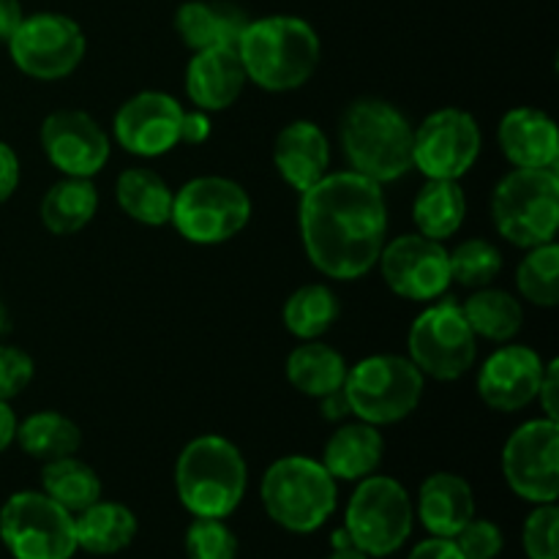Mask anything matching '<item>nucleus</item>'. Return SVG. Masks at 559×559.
<instances>
[{"label": "nucleus", "instance_id": "f257e3e1", "mask_svg": "<svg viewBox=\"0 0 559 559\" xmlns=\"http://www.w3.org/2000/svg\"><path fill=\"white\" fill-rule=\"evenodd\" d=\"M300 240L311 265L328 278L355 282L380 260L388 202L380 183L342 169L300 194Z\"/></svg>", "mask_w": 559, "mask_h": 559}, {"label": "nucleus", "instance_id": "f03ea898", "mask_svg": "<svg viewBox=\"0 0 559 559\" xmlns=\"http://www.w3.org/2000/svg\"><path fill=\"white\" fill-rule=\"evenodd\" d=\"M249 82L267 93H289L314 76L322 44L311 22L293 14L251 20L238 41Z\"/></svg>", "mask_w": 559, "mask_h": 559}, {"label": "nucleus", "instance_id": "7ed1b4c3", "mask_svg": "<svg viewBox=\"0 0 559 559\" xmlns=\"http://www.w3.org/2000/svg\"><path fill=\"white\" fill-rule=\"evenodd\" d=\"M415 126L385 98H355L338 120V140L349 169L385 186L413 169Z\"/></svg>", "mask_w": 559, "mask_h": 559}, {"label": "nucleus", "instance_id": "20e7f679", "mask_svg": "<svg viewBox=\"0 0 559 559\" xmlns=\"http://www.w3.org/2000/svg\"><path fill=\"white\" fill-rule=\"evenodd\" d=\"M249 467L233 440L200 435L180 451L175 462V491L191 516L227 519L243 502Z\"/></svg>", "mask_w": 559, "mask_h": 559}, {"label": "nucleus", "instance_id": "39448f33", "mask_svg": "<svg viewBox=\"0 0 559 559\" xmlns=\"http://www.w3.org/2000/svg\"><path fill=\"white\" fill-rule=\"evenodd\" d=\"M260 500L271 522L295 535H311L325 527L338 506V480L320 459L282 456L265 469Z\"/></svg>", "mask_w": 559, "mask_h": 559}, {"label": "nucleus", "instance_id": "423d86ee", "mask_svg": "<svg viewBox=\"0 0 559 559\" xmlns=\"http://www.w3.org/2000/svg\"><path fill=\"white\" fill-rule=\"evenodd\" d=\"M491 218L508 243L519 249L551 243L559 227L557 169H513L491 194Z\"/></svg>", "mask_w": 559, "mask_h": 559}, {"label": "nucleus", "instance_id": "0eeeda50", "mask_svg": "<svg viewBox=\"0 0 559 559\" xmlns=\"http://www.w3.org/2000/svg\"><path fill=\"white\" fill-rule=\"evenodd\" d=\"M426 377L404 355H369L347 369L344 393L358 420L391 426L409 418L424 399Z\"/></svg>", "mask_w": 559, "mask_h": 559}, {"label": "nucleus", "instance_id": "6e6552de", "mask_svg": "<svg viewBox=\"0 0 559 559\" xmlns=\"http://www.w3.org/2000/svg\"><path fill=\"white\" fill-rule=\"evenodd\" d=\"M415 506L402 484L391 475L358 480L344 511V533L366 557H391L413 535Z\"/></svg>", "mask_w": 559, "mask_h": 559}, {"label": "nucleus", "instance_id": "1a4fd4ad", "mask_svg": "<svg viewBox=\"0 0 559 559\" xmlns=\"http://www.w3.org/2000/svg\"><path fill=\"white\" fill-rule=\"evenodd\" d=\"M251 222L249 191L233 178L200 175L173 194V216L180 235L197 246H218L243 233Z\"/></svg>", "mask_w": 559, "mask_h": 559}, {"label": "nucleus", "instance_id": "9d476101", "mask_svg": "<svg viewBox=\"0 0 559 559\" xmlns=\"http://www.w3.org/2000/svg\"><path fill=\"white\" fill-rule=\"evenodd\" d=\"M0 540L14 559H74V513L44 491H14L0 508Z\"/></svg>", "mask_w": 559, "mask_h": 559}, {"label": "nucleus", "instance_id": "9b49d317", "mask_svg": "<svg viewBox=\"0 0 559 559\" xmlns=\"http://www.w3.org/2000/svg\"><path fill=\"white\" fill-rule=\"evenodd\" d=\"M407 358L420 374L453 382L467 374L478 358V336L453 298L437 300L420 311L407 333Z\"/></svg>", "mask_w": 559, "mask_h": 559}, {"label": "nucleus", "instance_id": "f8f14e48", "mask_svg": "<svg viewBox=\"0 0 559 559\" xmlns=\"http://www.w3.org/2000/svg\"><path fill=\"white\" fill-rule=\"evenodd\" d=\"M11 60L33 80H63L82 63L87 49L80 22L58 11H38L22 16L14 36L5 41Z\"/></svg>", "mask_w": 559, "mask_h": 559}, {"label": "nucleus", "instance_id": "ddd939ff", "mask_svg": "<svg viewBox=\"0 0 559 559\" xmlns=\"http://www.w3.org/2000/svg\"><path fill=\"white\" fill-rule=\"evenodd\" d=\"M508 489L533 506L559 497V420L535 418L519 426L502 448Z\"/></svg>", "mask_w": 559, "mask_h": 559}, {"label": "nucleus", "instance_id": "4468645a", "mask_svg": "<svg viewBox=\"0 0 559 559\" xmlns=\"http://www.w3.org/2000/svg\"><path fill=\"white\" fill-rule=\"evenodd\" d=\"M480 147L484 134L467 109H435L413 134V167L426 178L462 180L478 162Z\"/></svg>", "mask_w": 559, "mask_h": 559}, {"label": "nucleus", "instance_id": "2eb2a0df", "mask_svg": "<svg viewBox=\"0 0 559 559\" xmlns=\"http://www.w3.org/2000/svg\"><path fill=\"white\" fill-rule=\"evenodd\" d=\"M377 265L399 298L418 300V304L442 298L453 282L451 257L442 240H431L420 233L385 240Z\"/></svg>", "mask_w": 559, "mask_h": 559}, {"label": "nucleus", "instance_id": "dca6fc26", "mask_svg": "<svg viewBox=\"0 0 559 559\" xmlns=\"http://www.w3.org/2000/svg\"><path fill=\"white\" fill-rule=\"evenodd\" d=\"M183 112L178 98L162 91H142L120 104L112 120V134L118 145L134 156H164L180 142Z\"/></svg>", "mask_w": 559, "mask_h": 559}, {"label": "nucleus", "instance_id": "f3484780", "mask_svg": "<svg viewBox=\"0 0 559 559\" xmlns=\"http://www.w3.org/2000/svg\"><path fill=\"white\" fill-rule=\"evenodd\" d=\"M41 147L49 164L69 178H93L109 162V136L82 109H55L41 123Z\"/></svg>", "mask_w": 559, "mask_h": 559}, {"label": "nucleus", "instance_id": "a211bd4d", "mask_svg": "<svg viewBox=\"0 0 559 559\" xmlns=\"http://www.w3.org/2000/svg\"><path fill=\"white\" fill-rule=\"evenodd\" d=\"M546 360L527 344H508L491 353L478 371V396L497 413H519L538 399Z\"/></svg>", "mask_w": 559, "mask_h": 559}, {"label": "nucleus", "instance_id": "6ab92c4d", "mask_svg": "<svg viewBox=\"0 0 559 559\" xmlns=\"http://www.w3.org/2000/svg\"><path fill=\"white\" fill-rule=\"evenodd\" d=\"M246 82L249 76L235 47L200 49L186 69V93L202 112H222L233 107Z\"/></svg>", "mask_w": 559, "mask_h": 559}, {"label": "nucleus", "instance_id": "aec40b11", "mask_svg": "<svg viewBox=\"0 0 559 559\" xmlns=\"http://www.w3.org/2000/svg\"><path fill=\"white\" fill-rule=\"evenodd\" d=\"M497 140L516 169H557V123L544 109L516 107L506 112L497 126Z\"/></svg>", "mask_w": 559, "mask_h": 559}, {"label": "nucleus", "instance_id": "412c9836", "mask_svg": "<svg viewBox=\"0 0 559 559\" xmlns=\"http://www.w3.org/2000/svg\"><path fill=\"white\" fill-rule=\"evenodd\" d=\"M273 162L287 186L304 194L331 169V142L325 131L311 120H293L276 134Z\"/></svg>", "mask_w": 559, "mask_h": 559}, {"label": "nucleus", "instance_id": "4be33fe9", "mask_svg": "<svg viewBox=\"0 0 559 559\" xmlns=\"http://www.w3.org/2000/svg\"><path fill=\"white\" fill-rule=\"evenodd\" d=\"M249 22V14L227 0H186L175 11V31L191 52L213 47L238 49Z\"/></svg>", "mask_w": 559, "mask_h": 559}, {"label": "nucleus", "instance_id": "5701e85b", "mask_svg": "<svg viewBox=\"0 0 559 559\" xmlns=\"http://www.w3.org/2000/svg\"><path fill=\"white\" fill-rule=\"evenodd\" d=\"M415 516L435 538H456L459 530L475 519V491L456 473H435L420 484Z\"/></svg>", "mask_w": 559, "mask_h": 559}, {"label": "nucleus", "instance_id": "b1692460", "mask_svg": "<svg viewBox=\"0 0 559 559\" xmlns=\"http://www.w3.org/2000/svg\"><path fill=\"white\" fill-rule=\"evenodd\" d=\"M382 456H385V440L380 435V426L353 420V424H338L331 440L325 442L322 467L336 480L358 484L380 469Z\"/></svg>", "mask_w": 559, "mask_h": 559}, {"label": "nucleus", "instance_id": "393cba45", "mask_svg": "<svg viewBox=\"0 0 559 559\" xmlns=\"http://www.w3.org/2000/svg\"><path fill=\"white\" fill-rule=\"evenodd\" d=\"M76 546L93 557H112L129 549L136 538V516L123 502L96 500L74 516Z\"/></svg>", "mask_w": 559, "mask_h": 559}, {"label": "nucleus", "instance_id": "a878e982", "mask_svg": "<svg viewBox=\"0 0 559 559\" xmlns=\"http://www.w3.org/2000/svg\"><path fill=\"white\" fill-rule=\"evenodd\" d=\"M347 360L331 344L320 338L298 344L287 358V380L298 393L311 399H322L328 393L344 388L347 380Z\"/></svg>", "mask_w": 559, "mask_h": 559}, {"label": "nucleus", "instance_id": "bb28decb", "mask_svg": "<svg viewBox=\"0 0 559 559\" xmlns=\"http://www.w3.org/2000/svg\"><path fill=\"white\" fill-rule=\"evenodd\" d=\"M467 216V197L459 180L426 178L413 202V218L420 235L431 240H448L462 229Z\"/></svg>", "mask_w": 559, "mask_h": 559}, {"label": "nucleus", "instance_id": "cd10ccee", "mask_svg": "<svg viewBox=\"0 0 559 559\" xmlns=\"http://www.w3.org/2000/svg\"><path fill=\"white\" fill-rule=\"evenodd\" d=\"M173 194L167 180L145 167L123 169L115 180V200L123 213L145 227H164L173 216Z\"/></svg>", "mask_w": 559, "mask_h": 559}, {"label": "nucleus", "instance_id": "c85d7f7f", "mask_svg": "<svg viewBox=\"0 0 559 559\" xmlns=\"http://www.w3.org/2000/svg\"><path fill=\"white\" fill-rule=\"evenodd\" d=\"M98 191L91 178H69L49 186L41 200V222L52 235H74L93 222Z\"/></svg>", "mask_w": 559, "mask_h": 559}, {"label": "nucleus", "instance_id": "c756f323", "mask_svg": "<svg viewBox=\"0 0 559 559\" xmlns=\"http://www.w3.org/2000/svg\"><path fill=\"white\" fill-rule=\"evenodd\" d=\"M464 317H467L469 328L478 338H489V342L506 344L519 336L524 325V309L511 293L497 287H480L473 289L467 300L462 304Z\"/></svg>", "mask_w": 559, "mask_h": 559}, {"label": "nucleus", "instance_id": "7c9ffc66", "mask_svg": "<svg viewBox=\"0 0 559 559\" xmlns=\"http://www.w3.org/2000/svg\"><path fill=\"white\" fill-rule=\"evenodd\" d=\"M41 491L49 500H55L60 508L76 516L96 500H102V478H98L91 464H85L71 453V456L44 462Z\"/></svg>", "mask_w": 559, "mask_h": 559}, {"label": "nucleus", "instance_id": "2f4dec72", "mask_svg": "<svg viewBox=\"0 0 559 559\" xmlns=\"http://www.w3.org/2000/svg\"><path fill=\"white\" fill-rule=\"evenodd\" d=\"M14 442H20V448L31 459L52 462V459L71 456L80 451L82 431L69 415L58 413V409H41L16 424Z\"/></svg>", "mask_w": 559, "mask_h": 559}, {"label": "nucleus", "instance_id": "473e14b6", "mask_svg": "<svg viewBox=\"0 0 559 559\" xmlns=\"http://www.w3.org/2000/svg\"><path fill=\"white\" fill-rule=\"evenodd\" d=\"M336 293L325 284H304L295 289L284 304V325L300 342H311V338L325 336L338 320Z\"/></svg>", "mask_w": 559, "mask_h": 559}, {"label": "nucleus", "instance_id": "72a5a7b5", "mask_svg": "<svg viewBox=\"0 0 559 559\" xmlns=\"http://www.w3.org/2000/svg\"><path fill=\"white\" fill-rule=\"evenodd\" d=\"M516 287L533 306L555 309L559 304V246L555 240L527 249V257L519 262Z\"/></svg>", "mask_w": 559, "mask_h": 559}, {"label": "nucleus", "instance_id": "f704fd0d", "mask_svg": "<svg viewBox=\"0 0 559 559\" xmlns=\"http://www.w3.org/2000/svg\"><path fill=\"white\" fill-rule=\"evenodd\" d=\"M451 257V276L467 289L489 287L502 271V251L486 238H469L448 251Z\"/></svg>", "mask_w": 559, "mask_h": 559}, {"label": "nucleus", "instance_id": "c9c22d12", "mask_svg": "<svg viewBox=\"0 0 559 559\" xmlns=\"http://www.w3.org/2000/svg\"><path fill=\"white\" fill-rule=\"evenodd\" d=\"M186 557L189 559H238V535L227 527L224 519H202L186 530Z\"/></svg>", "mask_w": 559, "mask_h": 559}, {"label": "nucleus", "instance_id": "e433bc0d", "mask_svg": "<svg viewBox=\"0 0 559 559\" xmlns=\"http://www.w3.org/2000/svg\"><path fill=\"white\" fill-rule=\"evenodd\" d=\"M557 530H559V508L557 502L535 506L522 530V544L527 559H559L557 551Z\"/></svg>", "mask_w": 559, "mask_h": 559}, {"label": "nucleus", "instance_id": "4c0bfd02", "mask_svg": "<svg viewBox=\"0 0 559 559\" xmlns=\"http://www.w3.org/2000/svg\"><path fill=\"white\" fill-rule=\"evenodd\" d=\"M464 559H497L506 549V535L489 519H473L453 538Z\"/></svg>", "mask_w": 559, "mask_h": 559}, {"label": "nucleus", "instance_id": "58836bf2", "mask_svg": "<svg viewBox=\"0 0 559 559\" xmlns=\"http://www.w3.org/2000/svg\"><path fill=\"white\" fill-rule=\"evenodd\" d=\"M36 374V364L25 349L14 344H0V402L20 396Z\"/></svg>", "mask_w": 559, "mask_h": 559}, {"label": "nucleus", "instance_id": "ea45409f", "mask_svg": "<svg viewBox=\"0 0 559 559\" xmlns=\"http://www.w3.org/2000/svg\"><path fill=\"white\" fill-rule=\"evenodd\" d=\"M535 402L544 409V418L559 420V360H549L544 371V380H540L538 399Z\"/></svg>", "mask_w": 559, "mask_h": 559}, {"label": "nucleus", "instance_id": "a19ab883", "mask_svg": "<svg viewBox=\"0 0 559 559\" xmlns=\"http://www.w3.org/2000/svg\"><path fill=\"white\" fill-rule=\"evenodd\" d=\"M20 156L14 153V147L0 142V205L5 200H11L20 186Z\"/></svg>", "mask_w": 559, "mask_h": 559}, {"label": "nucleus", "instance_id": "79ce46f5", "mask_svg": "<svg viewBox=\"0 0 559 559\" xmlns=\"http://www.w3.org/2000/svg\"><path fill=\"white\" fill-rule=\"evenodd\" d=\"M211 115L202 112V109L183 112V120H180V142H186V145H202L211 136Z\"/></svg>", "mask_w": 559, "mask_h": 559}, {"label": "nucleus", "instance_id": "37998d69", "mask_svg": "<svg viewBox=\"0 0 559 559\" xmlns=\"http://www.w3.org/2000/svg\"><path fill=\"white\" fill-rule=\"evenodd\" d=\"M407 559H464L459 546L453 544V538H426L409 551Z\"/></svg>", "mask_w": 559, "mask_h": 559}, {"label": "nucleus", "instance_id": "c03bdc74", "mask_svg": "<svg viewBox=\"0 0 559 559\" xmlns=\"http://www.w3.org/2000/svg\"><path fill=\"white\" fill-rule=\"evenodd\" d=\"M320 413H322V418L331 420V424H344V420L353 415L344 388H338V391L328 393V396L320 399Z\"/></svg>", "mask_w": 559, "mask_h": 559}, {"label": "nucleus", "instance_id": "a18cd8bd", "mask_svg": "<svg viewBox=\"0 0 559 559\" xmlns=\"http://www.w3.org/2000/svg\"><path fill=\"white\" fill-rule=\"evenodd\" d=\"M22 16H25V11H22L20 0H0V44H5L14 36Z\"/></svg>", "mask_w": 559, "mask_h": 559}, {"label": "nucleus", "instance_id": "49530a36", "mask_svg": "<svg viewBox=\"0 0 559 559\" xmlns=\"http://www.w3.org/2000/svg\"><path fill=\"white\" fill-rule=\"evenodd\" d=\"M16 424H20V420H16L11 404L0 402V453H3L5 448L16 440Z\"/></svg>", "mask_w": 559, "mask_h": 559}, {"label": "nucleus", "instance_id": "de8ad7c7", "mask_svg": "<svg viewBox=\"0 0 559 559\" xmlns=\"http://www.w3.org/2000/svg\"><path fill=\"white\" fill-rule=\"evenodd\" d=\"M328 559H371V557H366L358 546L338 544V546H333V551L328 555Z\"/></svg>", "mask_w": 559, "mask_h": 559}]
</instances>
